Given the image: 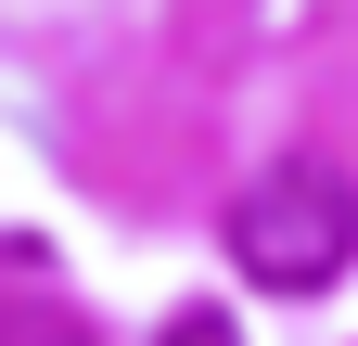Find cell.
<instances>
[{"label": "cell", "mask_w": 358, "mask_h": 346, "mask_svg": "<svg viewBox=\"0 0 358 346\" xmlns=\"http://www.w3.org/2000/svg\"><path fill=\"white\" fill-rule=\"evenodd\" d=\"M154 346H243V333H231V321H217V308H179V321H166Z\"/></svg>", "instance_id": "cell-3"}, {"label": "cell", "mask_w": 358, "mask_h": 346, "mask_svg": "<svg viewBox=\"0 0 358 346\" xmlns=\"http://www.w3.org/2000/svg\"><path fill=\"white\" fill-rule=\"evenodd\" d=\"M0 346H90V321H64V308H0Z\"/></svg>", "instance_id": "cell-2"}, {"label": "cell", "mask_w": 358, "mask_h": 346, "mask_svg": "<svg viewBox=\"0 0 358 346\" xmlns=\"http://www.w3.org/2000/svg\"><path fill=\"white\" fill-rule=\"evenodd\" d=\"M358 256V193L333 180L320 154H282L231 193V270L268 282V295H320L333 270Z\"/></svg>", "instance_id": "cell-1"}]
</instances>
